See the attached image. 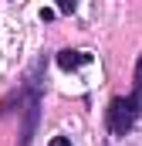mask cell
<instances>
[{"label": "cell", "mask_w": 142, "mask_h": 146, "mask_svg": "<svg viewBox=\"0 0 142 146\" xmlns=\"http://www.w3.org/2000/svg\"><path fill=\"white\" fill-rule=\"evenodd\" d=\"M41 21H44V24H47V21H54V10H51V7H44V10H41Z\"/></svg>", "instance_id": "8992f818"}, {"label": "cell", "mask_w": 142, "mask_h": 146, "mask_svg": "<svg viewBox=\"0 0 142 146\" xmlns=\"http://www.w3.org/2000/svg\"><path fill=\"white\" fill-rule=\"evenodd\" d=\"M47 146H71V139H68V136H54Z\"/></svg>", "instance_id": "5b68a950"}, {"label": "cell", "mask_w": 142, "mask_h": 146, "mask_svg": "<svg viewBox=\"0 0 142 146\" xmlns=\"http://www.w3.org/2000/svg\"><path fill=\"white\" fill-rule=\"evenodd\" d=\"M81 65H91V54L88 51H58V68H64V72H74V68H81Z\"/></svg>", "instance_id": "3957f363"}, {"label": "cell", "mask_w": 142, "mask_h": 146, "mask_svg": "<svg viewBox=\"0 0 142 146\" xmlns=\"http://www.w3.org/2000/svg\"><path fill=\"white\" fill-rule=\"evenodd\" d=\"M58 10H61V14H74V10H78V3H74V0H61V3H58Z\"/></svg>", "instance_id": "277c9868"}, {"label": "cell", "mask_w": 142, "mask_h": 146, "mask_svg": "<svg viewBox=\"0 0 142 146\" xmlns=\"http://www.w3.org/2000/svg\"><path fill=\"white\" fill-rule=\"evenodd\" d=\"M41 88H44V58L34 61V68L27 75L24 88H17L14 95H7L0 102V115L17 102V109L24 112V129H20V143L17 146H31L34 143V133H37V119H41Z\"/></svg>", "instance_id": "6da1fadb"}, {"label": "cell", "mask_w": 142, "mask_h": 146, "mask_svg": "<svg viewBox=\"0 0 142 146\" xmlns=\"http://www.w3.org/2000/svg\"><path fill=\"white\" fill-rule=\"evenodd\" d=\"M142 115V54L135 61V85L129 95H115L105 109V126L112 136H129Z\"/></svg>", "instance_id": "7a4b0ae2"}]
</instances>
